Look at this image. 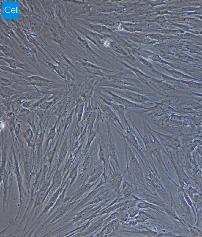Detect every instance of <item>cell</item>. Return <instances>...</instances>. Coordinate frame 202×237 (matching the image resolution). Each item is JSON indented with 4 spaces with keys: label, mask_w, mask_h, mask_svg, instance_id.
I'll return each instance as SVG.
<instances>
[{
    "label": "cell",
    "mask_w": 202,
    "mask_h": 237,
    "mask_svg": "<svg viewBox=\"0 0 202 237\" xmlns=\"http://www.w3.org/2000/svg\"><path fill=\"white\" fill-rule=\"evenodd\" d=\"M3 59L8 62V63H9L10 67L13 68H16L17 67H20V68H27V67L25 66V65L23 64H22L20 63V62L13 60L12 59L4 58H3Z\"/></svg>",
    "instance_id": "cell-1"
},
{
    "label": "cell",
    "mask_w": 202,
    "mask_h": 237,
    "mask_svg": "<svg viewBox=\"0 0 202 237\" xmlns=\"http://www.w3.org/2000/svg\"><path fill=\"white\" fill-rule=\"evenodd\" d=\"M1 50H2L3 52L7 56L12 58L15 59L12 50V49H10V48L8 47L7 46H1Z\"/></svg>",
    "instance_id": "cell-2"
}]
</instances>
